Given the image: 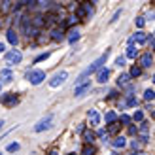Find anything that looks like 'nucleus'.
Listing matches in <instances>:
<instances>
[{"label":"nucleus","mask_w":155,"mask_h":155,"mask_svg":"<svg viewBox=\"0 0 155 155\" xmlns=\"http://www.w3.org/2000/svg\"><path fill=\"white\" fill-rule=\"evenodd\" d=\"M108 55H110V49H106V53H104V55H100L97 61H95V63H91V66L87 68V70H85L80 78H78V81H76V85H80V83H83L85 81V78H87V76H91V74H95L97 70H98V68L100 66H102L104 63H106V59H108Z\"/></svg>","instance_id":"obj_1"},{"label":"nucleus","mask_w":155,"mask_h":155,"mask_svg":"<svg viewBox=\"0 0 155 155\" xmlns=\"http://www.w3.org/2000/svg\"><path fill=\"white\" fill-rule=\"evenodd\" d=\"M27 80L32 85H40L45 80V72L44 70H30V72H27Z\"/></svg>","instance_id":"obj_2"},{"label":"nucleus","mask_w":155,"mask_h":155,"mask_svg":"<svg viewBox=\"0 0 155 155\" xmlns=\"http://www.w3.org/2000/svg\"><path fill=\"white\" fill-rule=\"evenodd\" d=\"M23 61V55H21V51H17V49H12V51H8L6 53V64H19Z\"/></svg>","instance_id":"obj_3"},{"label":"nucleus","mask_w":155,"mask_h":155,"mask_svg":"<svg viewBox=\"0 0 155 155\" xmlns=\"http://www.w3.org/2000/svg\"><path fill=\"white\" fill-rule=\"evenodd\" d=\"M51 121H53V115H48V117L40 119V121L34 125V133H42V130L49 129V127H51Z\"/></svg>","instance_id":"obj_4"},{"label":"nucleus","mask_w":155,"mask_h":155,"mask_svg":"<svg viewBox=\"0 0 155 155\" xmlns=\"http://www.w3.org/2000/svg\"><path fill=\"white\" fill-rule=\"evenodd\" d=\"M66 78H68V72H59L49 80V85L51 87H59V85H63L66 81Z\"/></svg>","instance_id":"obj_5"},{"label":"nucleus","mask_w":155,"mask_h":155,"mask_svg":"<svg viewBox=\"0 0 155 155\" xmlns=\"http://www.w3.org/2000/svg\"><path fill=\"white\" fill-rule=\"evenodd\" d=\"M87 91H91V81H89V80H85L83 83L76 85V89H74V95H76V97H81V95H85Z\"/></svg>","instance_id":"obj_6"},{"label":"nucleus","mask_w":155,"mask_h":155,"mask_svg":"<svg viewBox=\"0 0 155 155\" xmlns=\"http://www.w3.org/2000/svg\"><path fill=\"white\" fill-rule=\"evenodd\" d=\"M151 64H153V53L148 51L140 57V68H151Z\"/></svg>","instance_id":"obj_7"},{"label":"nucleus","mask_w":155,"mask_h":155,"mask_svg":"<svg viewBox=\"0 0 155 155\" xmlns=\"http://www.w3.org/2000/svg\"><path fill=\"white\" fill-rule=\"evenodd\" d=\"M108 78H110V70H108V68H102V66H100L98 70H97V81L104 85V83L108 81Z\"/></svg>","instance_id":"obj_8"},{"label":"nucleus","mask_w":155,"mask_h":155,"mask_svg":"<svg viewBox=\"0 0 155 155\" xmlns=\"http://www.w3.org/2000/svg\"><path fill=\"white\" fill-rule=\"evenodd\" d=\"M0 104H6V106H15L17 104V97L10 93V95H2L0 97Z\"/></svg>","instance_id":"obj_9"},{"label":"nucleus","mask_w":155,"mask_h":155,"mask_svg":"<svg viewBox=\"0 0 155 155\" xmlns=\"http://www.w3.org/2000/svg\"><path fill=\"white\" fill-rule=\"evenodd\" d=\"M13 80V72L10 68H4V70H0V83H10Z\"/></svg>","instance_id":"obj_10"},{"label":"nucleus","mask_w":155,"mask_h":155,"mask_svg":"<svg viewBox=\"0 0 155 155\" xmlns=\"http://www.w3.org/2000/svg\"><path fill=\"white\" fill-rule=\"evenodd\" d=\"M146 40H148V36H146V32H134L133 36H130V40H129V44H134V42H138V44H146Z\"/></svg>","instance_id":"obj_11"},{"label":"nucleus","mask_w":155,"mask_h":155,"mask_svg":"<svg viewBox=\"0 0 155 155\" xmlns=\"http://www.w3.org/2000/svg\"><path fill=\"white\" fill-rule=\"evenodd\" d=\"M64 38H66V36H64V30H63V28H59V27H57V28H53V30H51V40H55V42H63Z\"/></svg>","instance_id":"obj_12"},{"label":"nucleus","mask_w":155,"mask_h":155,"mask_svg":"<svg viewBox=\"0 0 155 155\" xmlns=\"http://www.w3.org/2000/svg\"><path fill=\"white\" fill-rule=\"evenodd\" d=\"M125 106H130V108L138 106V100H136V97L133 95V93H127V98H125V102L121 104V108H125Z\"/></svg>","instance_id":"obj_13"},{"label":"nucleus","mask_w":155,"mask_h":155,"mask_svg":"<svg viewBox=\"0 0 155 155\" xmlns=\"http://www.w3.org/2000/svg\"><path fill=\"white\" fill-rule=\"evenodd\" d=\"M112 146H114V148H117V150L125 148V146H127V140H125V136H115L114 140H112Z\"/></svg>","instance_id":"obj_14"},{"label":"nucleus","mask_w":155,"mask_h":155,"mask_svg":"<svg viewBox=\"0 0 155 155\" xmlns=\"http://www.w3.org/2000/svg\"><path fill=\"white\" fill-rule=\"evenodd\" d=\"M30 23H32L34 27L42 28V27L45 25V17H44V15H34V17H30Z\"/></svg>","instance_id":"obj_15"},{"label":"nucleus","mask_w":155,"mask_h":155,"mask_svg":"<svg viewBox=\"0 0 155 155\" xmlns=\"http://www.w3.org/2000/svg\"><path fill=\"white\" fill-rule=\"evenodd\" d=\"M129 83H130V76L129 74H119V78H117V85H119V87H127Z\"/></svg>","instance_id":"obj_16"},{"label":"nucleus","mask_w":155,"mask_h":155,"mask_svg":"<svg viewBox=\"0 0 155 155\" xmlns=\"http://www.w3.org/2000/svg\"><path fill=\"white\" fill-rule=\"evenodd\" d=\"M6 36H8V42H10L12 45H17V42H19V38H17V34H15V30L13 28H10L6 32Z\"/></svg>","instance_id":"obj_17"},{"label":"nucleus","mask_w":155,"mask_h":155,"mask_svg":"<svg viewBox=\"0 0 155 155\" xmlns=\"http://www.w3.org/2000/svg\"><path fill=\"white\" fill-rule=\"evenodd\" d=\"M89 119H91V125H98L100 123V115L97 110H89Z\"/></svg>","instance_id":"obj_18"},{"label":"nucleus","mask_w":155,"mask_h":155,"mask_svg":"<svg viewBox=\"0 0 155 155\" xmlns=\"http://www.w3.org/2000/svg\"><path fill=\"white\" fill-rule=\"evenodd\" d=\"M76 17H78V19H85V17H87V13H85L83 4H80V6L76 8Z\"/></svg>","instance_id":"obj_19"},{"label":"nucleus","mask_w":155,"mask_h":155,"mask_svg":"<svg viewBox=\"0 0 155 155\" xmlns=\"http://www.w3.org/2000/svg\"><path fill=\"white\" fill-rule=\"evenodd\" d=\"M68 34H70V36H68V42H70V44H74V42H78V40H80V32H78V30H70V32H68Z\"/></svg>","instance_id":"obj_20"},{"label":"nucleus","mask_w":155,"mask_h":155,"mask_svg":"<svg viewBox=\"0 0 155 155\" xmlns=\"http://www.w3.org/2000/svg\"><path fill=\"white\" fill-rule=\"evenodd\" d=\"M136 53H138L136 48H134L133 44H129V48H127V57H129V59H136Z\"/></svg>","instance_id":"obj_21"},{"label":"nucleus","mask_w":155,"mask_h":155,"mask_svg":"<svg viewBox=\"0 0 155 155\" xmlns=\"http://www.w3.org/2000/svg\"><path fill=\"white\" fill-rule=\"evenodd\" d=\"M81 155H95V148L91 144H85L83 150H81Z\"/></svg>","instance_id":"obj_22"},{"label":"nucleus","mask_w":155,"mask_h":155,"mask_svg":"<svg viewBox=\"0 0 155 155\" xmlns=\"http://www.w3.org/2000/svg\"><path fill=\"white\" fill-rule=\"evenodd\" d=\"M140 74H142V68H140V66H136V64L130 68V72H129V76H130V78H138Z\"/></svg>","instance_id":"obj_23"},{"label":"nucleus","mask_w":155,"mask_h":155,"mask_svg":"<svg viewBox=\"0 0 155 155\" xmlns=\"http://www.w3.org/2000/svg\"><path fill=\"white\" fill-rule=\"evenodd\" d=\"M115 119H117L115 112H106V114H104V121H106V123H112V121H115Z\"/></svg>","instance_id":"obj_24"},{"label":"nucleus","mask_w":155,"mask_h":155,"mask_svg":"<svg viewBox=\"0 0 155 155\" xmlns=\"http://www.w3.org/2000/svg\"><path fill=\"white\" fill-rule=\"evenodd\" d=\"M83 138H85V144H93V140H95L97 136H95V133H85Z\"/></svg>","instance_id":"obj_25"},{"label":"nucleus","mask_w":155,"mask_h":155,"mask_svg":"<svg viewBox=\"0 0 155 155\" xmlns=\"http://www.w3.org/2000/svg\"><path fill=\"white\" fill-rule=\"evenodd\" d=\"M130 119H134V121H138V123H140V121H144V114H142L140 110H136V112H134V115H133Z\"/></svg>","instance_id":"obj_26"},{"label":"nucleus","mask_w":155,"mask_h":155,"mask_svg":"<svg viewBox=\"0 0 155 155\" xmlns=\"http://www.w3.org/2000/svg\"><path fill=\"white\" fill-rule=\"evenodd\" d=\"M153 97H155V93H153V89H148V91L144 93V100H148V102H150V100H153Z\"/></svg>","instance_id":"obj_27"},{"label":"nucleus","mask_w":155,"mask_h":155,"mask_svg":"<svg viewBox=\"0 0 155 155\" xmlns=\"http://www.w3.org/2000/svg\"><path fill=\"white\" fill-rule=\"evenodd\" d=\"M119 121L123 123V125H129V123H130V115H127V114H121V117H119Z\"/></svg>","instance_id":"obj_28"},{"label":"nucleus","mask_w":155,"mask_h":155,"mask_svg":"<svg viewBox=\"0 0 155 155\" xmlns=\"http://www.w3.org/2000/svg\"><path fill=\"white\" fill-rule=\"evenodd\" d=\"M19 148H21V146L15 142V144H10V146H8V151H12V153H13V151H19Z\"/></svg>","instance_id":"obj_29"},{"label":"nucleus","mask_w":155,"mask_h":155,"mask_svg":"<svg viewBox=\"0 0 155 155\" xmlns=\"http://www.w3.org/2000/svg\"><path fill=\"white\" fill-rule=\"evenodd\" d=\"M115 66H119V68H121V66H125V57H123V55L115 59Z\"/></svg>","instance_id":"obj_30"},{"label":"nucleus","mask_w":155,"mask_h":155,"mask_svg":"<svg viewBox=\"0 0 155 155\" xmlns=\"http://www.w3.org/2000/svg\"><path fill=\"white\" fill-rule=\"evenodd\" d=\"M134 23H136V27H140V28H142V27L146 25V19H144V17H136Z\"/></svg>","instance_id":"obj_31"},{"label":"nucleus","mask_w":155,"mask_h":155,"mask_svg":"<svg viewBox=\"0 0 155 155\" xmlns=\"http://www.w3.org/2000/svg\"><path fill=\"white\" fill-rule=\"evenodd\" d=\"M48 57H49V53H42L40 57H36V59H34V63H40V61H45Z\"/></svg>","instance_id":"obj_32"},{"label":"nucleus","mask_w":155,"mask_h":155,"mask_svg":"<svg viewBox=\"0 0 155 155\" xmlns=\"http://www.w3.org/2000/svg\"><path fill=\"white\" fill-rule=\"evenodd\" d=\"M119 15H121V10H117V12H115V13H114V17L110 19V23H115V21H117V19H119Z\"/></svg>","instance_id":"obj_33"},{"label":"nucleus","mask_w":155,"mask_h":155,"mask_svg":"<svg viewBox=\"0 0 155 155\" xmlns=\"http://www.w3.org/2000/svg\"><path fill=\"white\" fill-rule=\"evenodd\" d=\"M146 42H148V44L151 45V49H153V45H155V38H153V34H151V36H148V40H146Z\"/></svg>","instance_id":"obj_34"},{"label":"nucleus","mask_w":155,"mask_h":155,"mask_svg":"<svg viewBox=\"0 0 155 155\" xmlns=\"http://www.w3.org/2000/svg\"><path fill=\"white\" fill-rule=\"evenodd\" d=\"M4 49H6V45H4L2 42H0V53H4Z\"/></svg>","instance_id":"obj_35"},{"label":"nucleus","mask_w":155,"mask_h":155,"mask_svg":"<svg viewBox=\"0 0 155 155\" xmlns=\"http://www.w3.org/2000/svg\"><path fill=\"white\" fill-rule=\"evenodd\" d=\"M85 2H91V4H95V2H97V0H85Z\"/></svg>","instance_id":"obj_36"},{"label":"nucleus","mask_w":155,"mask_h":155,"mask_svg":"<svg viewBox=\"0 0 155 155\" xmlns=\"http://www.w3.org/2000/svg\"><path fill=\"white\" fill-rule=\"evenodd\" d=\"M49 155H59V153H57V151H51V153H49Z\"/></svg>","instance_id":"obj_37"},{"label":"nucleus","mask_w":155,"mask_h":155,"mask_svg":"<svg viewBox=\"0 0 155 155\" xmlns=\"http://www.w3.org/2000/svg\"><path fill=\"white\" fill-rule=\"evenodd\" d=\"M133 155H144V153H136V151H134V153H133Z\"/></svg>","instance_id":"obj_38"},{"label":"nucleus","mask_w":155,"mask_h":155,"mask_svg":"<svg viewBox=\"0 0 155 155\" xmlns=\"http://www.w3.org/2000/svg\"><path fill=\"white\" fill-rule=\"evenodd\" d=\"M68 155H76V153H68Z\"/></svg>","instance_id":"obj_39"},{"label":"nucleus","mask_w":155,"mask_h":155,"mask_svg":"<svg viewBox=\"0 0 155 155\" xmlns=\"http://www.w3.org/2000/svg\"><path fill=\"white\" fill-rule=\"evenodd\" d=\"M112 155H117V153H112Z\"/></svg>","instance_id":"obj_40"},{"label":"nucleus","mask_w":155,"mask_h":155,"mask_svg":"<svg viewBox=\"0 0 155 155\" xmlns=\"http://www.w3.org/2000/svg\"><path fill=\"white\" fill-rule=\"evenodd\" d=\"M0 155H2V153H0Z\"/></svg>","instance_id":"obj_41"}]
</instances>
